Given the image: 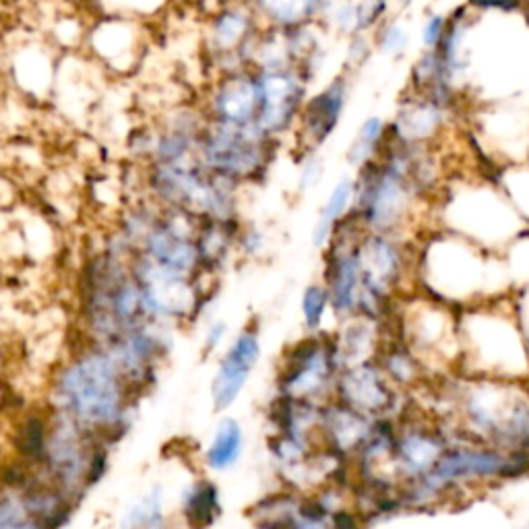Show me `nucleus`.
<instances>
[{
  "label": "nucleus",
  "instance_id": "obj_1",
  "mask_svg": "<svg viewBox=\"0 0 529 529\" xmlns=\"http://www.w3.org/2000/svg\"><path fill=\"white\" fill-rule=\"evenodd\" d=\"M507 263L490 248L453 230L432 226L416 240V290L455 308L513 292Z\"/></svg>",
  "mask_w": 529,
  "mask_h": 529
},
{
  "label": "nucleus",
  "instance_id": "obj_2",
  "mask_svg": "<svg viewBox=\"0 0 529 529\" xmlns=\"http://www.w3.org/2000/svg\"><path fill=\"white\" fill-rule=\"evenodd\" d=\"M513 292L459 308V375L529 383V346Z\"/></svg>",
  "mask_w": 529,
  "mask_h": 529
},
{
  "label": "nucleus",
  "instance_id": "obj_3",
  "mask_svg": "<svg viewBox=\"0 0 529 529\" xmlns=\"http://www.w3.org/2000/svg\"><path fill=\"white\" fill-rule=\"evenodd\" d=\"M449 182L445 180L434 201V207L441 209L437 215H445V222L434 226L453 230L496 253L527 232L529 222L511 197L499 189V180L482 176Z\"/></svg>",
  "mask_w": 529,
  "mask_h": 529
},
{
  "label": "nucleus",
  "instance_id": "obj_4",
  "mask_svg": "<svg viewBox=\"0 0 529 529\" xmlns=\"http://www.w3.org/2000/svg\"><path fill=\"white\" fill-rule=\"evenodd\" d=\"M385 325L412 350L432 383L459 375V308L414 290L395 300Z\"/></svg>",
  "mask_w": 529,
  "mask_h": 529
},
{
  "label": "nucleus",
  "instance_id": "obj_5",
  "mask_svg": "<svg viewBox=\"0 0 529 529\" xmlns=\"http://www.w3.org/2000/svg\"><path fill=\"white\" fill-rule=\"evenodd\" d=\"M124 372L108 352H89L60 370L56 403L81 430H106L124 414Z\"/></svg>",
  "mask_w": 529,
  "mask_h": 529
},
{
  "label": "nucleus",
  "instance_id": "obj_6",
  "mask_svg": "<svg viewBox=\"0 0 529 529\" xmlns=\"http://www.w3.org/2000/svg\"><path fill=\"white\" fill-rule=\"evenodd\" d=\"M341 370L337 360L333 337H323L321 333H310L308 339L300 341L288 354L279 389L284 397L325 403L333 399L335 381Z\"/></svg>",
  "mask_w": 529,
  "mask_h": 529
},
{
  "label": "nucleus",
  "instance_id": "obj_7",
  "mask_svg": "<svg viewBox=\"0 0 529 529\" xmlns=\"http://www.w3.org/2000/svg\"><path fill=\"white\" fill-rule=\"evenodd\" d=\"M410 395L412 393L401 391L387 379L375 358L341 368L333 391L337 401L346 403V406L366 414L372 420H397L414 401Z\"/></svg>",
  "mask_w": 529,
  "mask_h": 529
},
{
  "label": "nucleus",
  "instance_id": "obj_8",
  "mask_svg": "<svg viewBox=\"0 0 529 529\" xmlns=\"http://www.w3.org/2000/svg\"><path fill=\"white\" fill-rule=\"evenodd\" d=\"M271 135L257 124L236 127V124L215 122L203 135V162L224 178L253 176L265 162V145Z\"/></svg>",
  "mask_w": 529,
  "mask_h": 529
},
{
  "label": "nucleus",
  "instance_id": "obj_9",
  "mask_svg": "<svg viewBox=\"0 0 529 529\" xmlns=\"http://www.w3.org/2000/svg\"><path fill=\"white\" fill-rule=\"evenodd\" d=\"M155 193L186 211H195L213 220H226L232 199L224 186L197 168L176 164H158L153 174Z\"/></svg>",
  "mask_w": 529,
  "mask_h": 529
},
{
  "label": "nucleus",
  "instance_id": "obj_10",
  "mask_svg": "<svg viewBox=\"0 0 529 529\" xmlns=\"http://www.w3.org/2000/svg\"><path fill=\"white\" fill-rule=\"evenodd\" d=\"M255 75L259 85L257 127L271 137L288 131L306 102V75L296 67L259 69Z\"/></svg>",
  "mask_w": 529,
  "mask_h": 529
},
{
  "label": "nucleus",
  "instance_id": "obj_11",
  "mask_svg": "<svg viewBox=\"0 0 529 529\" xmlns=\"http://www.w3.org/2000/svg\"><path fill=\"white\" fill-rule=\"evenodd\" d=\"M145 21L122 17V15H100L87 25L85 44L89 52L102 60L110 69H131L145 48Z\"/></svg>",
  "mask_w": 529,
  "mask_h": 529
},
{
  "label": "nucleus",
  "instance_id": "obj_12",
  "mask_svg": "<svg viewBox=\"0 0 529 529\" xmlns=\"http://www.w3.org/2000/svg\"><path fill=\"white\" fill-rule=\"evenodd\" d=\"M449 112L451 108L445 104L416 91L410 100L401 102L389 122V137L408 145H437V139L447 131Z\"/></svg>",
  "mask_w": 529,
  "mask_h": 529
},
{
  "label": "nucleus",
  "instance_id": "obj_13",
  "mask_svg": "<svg viewBox=\"0 0 529 529\" xmlns=\"http://www.w3.org/2000/svg\"><path fill=\"white\" fill-rule=\"evenodd\" d=\"M211 114L215 122L248 127L257 124L259 85L253 69L222 73L211 91Z\"/></svg>",
  "mask_w": 529,
  "mask_h": 529
},
{
  "label": "nucleus",
  "instance_id": "obj_14",
  "mask_svg": "<svg viewBox=\"0 0 529 529\" xmlns=\"http://www.w3.org/2000/svg\"><path fill=\"white\" fill-rule=\"evenodd\" d=\"M259 358H261L259 333L251 329L242 331L234 339V344L228 348L213 379V406L217 412L228 410L238 399Z\"/></svg>",
  "mask_w": 529,
  "mask_h": 529
},
{
  "label": "nucleus",
  "instance_id": "obj_15",
  "mask_svg": "<svg viewBox=\"0 0 529 529\" xmlns=\"http://www.w3.org/2000/svg\"><path fill=\"white\" fill-rule=\"evenodd\" d=\"M348 102V81L346 77L333 79L317 96L304 102L300 112V133L306 147L313 151L321 147L337 129L341 114Z\"/></svg>",
  "mask_w": 529,
  "mask_h": 529
},
{
  "label": "nucleus",
  "instance_id": "obj_16",
  "mask_svg": "<svg viewBox=\"0 0 529 529\" xmlns=\"http://www.w3.org/2000/svg\"><path fill=\"white\" fill-rule=\"evenodd\" d=\"M145 251L153 265L178 277H189L199 263V246L191 240V232L172 220L155 224L147 232Z\"/></svg>",
  "mask_w": 529,
  "mask_h": 529
},
{
  "label": "nucleus",
  "instance_id": "obj_17",
  "mask_svg": "<svg viewBox=\"0 0 529 529\" xmlns=\"http://www.w3.org/2000/svg\"><path fill=\"white\" fill-rule=\"evenodd\" d=\"M372 422L375 420L333 397L321 406L319 432L327 449L341 457H354L366 441Z\"/></svg>",
  "mask_w": 529,
  "mask_h": 529
},
{
  "label": "nucleus",
  "instance_id": "obj_18",
  "mask_svg": "<svg viewBox=\"0 0 529 529\" xmlns=\"http://www.w3.org/2000/svg\"><path fill=\"white\" fill-rule=\"evenodd\" d=\"M385 333L387 327L383 321H375L364 315H354L341 321V329L333 337L341 368L377 358Z\"/></svg>",
  "mask_w": 529,
  "mask_h": 529
},
{
  "label": "nucleus",
  "instance_id": "obj_19",
  "mask_svg": "<svg viewBox=\"0 0 529 529\" xmlns=\"http://www.w3.org/2000/svg\"><path fill=\"white\" fill-rule=\"evenodd\" d=\"M259 23L271 29H294L313 23L331 9L333 0H246Z\"/></svg>",
  "mask_w": 529,
  "mask_h": 529
},
{
  "label": "nucleus",
  "instance_id": "obj_20",
  "mask_svg": "<svg viewBox=\"0 0 529 529\" xmlns=\"http://www.w3.org/2000/svg\"><path fill=\"white\" fill-rule=\"evenodd\" d=\"M352 205H354V178L344 176L333 186L331 195L327 197L321 209L319 222L313 232V244L317 248H323L329 244L337 224L352 211Z\"/></svg>",
  "mask_w": 529,
  "mask_h": 529
},
{
  "label": "nucleus",
  "instance_id": "obj_21",
  "mask_svg": "<svg viewBox=\"0 0 529 529\" xmlns=\"http://www.w3.org/2000/svg\"><path fill=\"white\" fill-rule=\"evenodd\" d=\"M242 445H244L242 426L234 418H224L220 424H217L213 441L205 453L207 468L215 472L230 470L242 453Z\"/></svg>",
  "mask_w": 529,
  "mask_h": 529
},
{
  "label": "nucleus",
  "instance_id": "obj_22",
  "mask_svg": "<svg viewBox=\"0 0 529 529\" xmlns=\"http://www.w3.org/2000/svg\"><path fill=\"white\" fill-rule=\"evenodd\" d=\"M389 139V124L381 118V116H370L366 118L360 129L358 135L352 143V147L348 149V162L352 168H362L368 162L377 160L385 143Z\"/></svg>",
  "mask_w": 529,
  "mask_h": 529
},
{
  "label": "nucleus",
  "instance_id": "obj_23",
  "mask_svg": "<svg viewBox=\"0 0 529 529\" xmlns=\"http://www.w3.org/2000/svg\"><path fill=\"white\" fill-rule=\"evenodd\" d=\"M172 0H96L100 15H122L149 21L168 11Z\"/></svg>",
  "mask_w": 529,
  "mask_h": 529
},
{
  "label": "nucleus",
  "instance_id": "obj_24",
  "mask_svg": "<svg viewBox=\"0 0 529 529\" xmlns=\"http://www.w3.org/2000/svg\"><path fill=\"white\" fill-rule=\"evenodd\" d=\"M217 511H220V505H217V490L207 482L195 484L189 494L184 496V515L193 525L211 523Z\"/></svg>",
  "mask_w": 529,
  "mask_h": 529
},
{
  "label": "nucleus",
  "instance_id": "obj_25",
  "mask_svg": "<svg viewBox=\"0 0 529 529\" xmlns=\"http://www.w3.org/2000/svg\"><path fill=\"white\" fill-rule=\"evenodd\" d=\"M331 308L329 290L325 284H310L302 294V317L308 333H321L327 310Z\"/></svg>",
  "mask_w": 529,
  "mask_h": 529
},
{
  "label": "nucleus",
  "instance_id": "obj_26",
  "mask_svg": "<svg viewBox=\"0 0 529 529\" xmlns=\"http://www.w3.org/2000/svg\"><path fill=\"white\" fill-rule=\"evenodd\" d=\"M127 527H155L162 525V488H153L127 511V519H122Z\"/></svg>",
  "mask_w": 529,
  "mask_h": 529
},
{
  "label": "nucleus",
  "instance_id": "obj_27",
  "mask_svg": "<svg viewBox=\"0 0 529 529\" xmlns=\"http://www.w3.org/2000/svg\"><path fill=\"white\" fill-rule=\"evenodd\" d=\"M387 0H362L356 9V34L370 29L385 13Z\"/></svg>",
  "mask_w": 529,
  "mask_h": 529
},
{
  "label": "nucleus",
  "instance_id": "obj_28",
  "mask_svg": "<svg viewBox=\"0 0 529 529\" xmlns=\"http://www.w3.org/2000/svg\"><path fill=\"white\" fill-rule=\"evenodd\" d=\"M379 46L383 48V52L389 54H399L403 48L408 46V38L403 34V29L399 27H385L381 34H379Z\"/></svg>",
  "mask_w": 529,
  "mask_h": 529
},
{
  "label": "nucleus",
  "instance_id": "obj_29",
  "mask_svg": "<svg viewBox=\"0 0 529 529\" xmlns=\"http://www.w3.org/2000/svg\"><path fill=\"white\" fill-rule=\"evenodd\" d=\"M445 31H447V21L443 17H434L426 23L424 27V46L426 48H437L445 36Z\"/></svg>",
  "mask_w": 529,
  "mask_h": 529
},
{
  "label": "nucleus",
  "instance_id": "obj_30",
  "mask_svg": "<svg viewBox=\"0 0 529 529\" xmlns=\"http://www.w3.org/2000/svg\"><path fill=\"white\" fill-rule=\"evenodd\" d=\"M321 174H323L321 160L315 158V155H310V158L304 164V170H302V186H313V184H317V180L321 178Z\"/></svg>",
  "mask_w": 529,
  "mask_h": 529
},
{
  "label": "nucleus",
  "instance_id": "obj_31",
  "mask_svg": "<svg viewBox=\"0 0 529 529\" xmlns=\"http://www.w3.org/2000/svg\"><path fill=\"white\" fill-rule=\"evenodd\" d=\"M513 300H515L517 313H519V319H521V325H523L525 337H527V346H529V288H527L525 294H521V296H517V294L513 292Z\"/></svg>",
  "mask_w": 529,
  "mask_h": 529
}]
</instances>
